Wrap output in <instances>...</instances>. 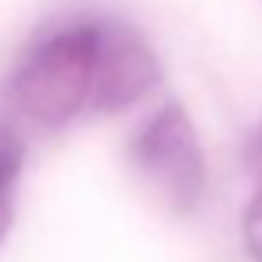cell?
Returning <instances> with one entry per match:
<instances>
[{
  "mask_svg": "<svg viewBox=\"0 0 262 262\" xmlns=\"http://www.w3.org/2000/svg\"><path fill=\"white\" fill-rule=\"evenodd\" d=\"M129 158L140 169V176L176 208L190 212L208 183L205 151L198 140V129L180 101L162 104L129 140Z\"/></svg>",
  "mask_w": 262,
  "mask_h": 262,
  "instance_id": "2",
  "label": "cell"
},
{
  "mask_svg": "<svg viewBox=\"0 0 262 262\" xmlns=\"http://www.w3.org/2000/svg\"><path fill=\"white\" fill-rule=\"evenodd\" d=\"M241 237H244V251L251 262H262V190L251 194V201L244 205L241 215Z\"/></svg>",
  "mask_w": 262,
  "mask_h": 262,
  "instance_id": "5",
  "label": "cell"
},
{
  "mask_svg": "<svg viewBox=\"0 0 262 262\" xmlns=\"http://www.w3.org/2000/svg\"><path fill=\"white\" fill-rule=\"evenodd\" d=\"M22 165H26V144H22V137L8 122H0V241L8 237V230L15 223Z\"/></svg>",
  "mask_w": 262,
  "mask_h": 262,
  "instance_id": "4",
  "label": "cell"
},
{
  "mask_svg": "<svg viewBox=\"0 0 262 262\" xmlns=\"http://www.w3.org/2000/svg\"><path fill=\"white\" fill-rule=\"evenodd\" d=\"M158 58L151 43L126 26L97 22V51H94V94L90 104L104 115L126 112L140 97L158 86Z\"/></svg>",
  "mask_w": 262,
  "mask_h": 262,
  "instance_id": "3",
  "label": "cell"
},
{
  "mask_svg": "<svg viewBox=\"0 0 262 262\" xmlns=\"http://www.w3.org/2000/svg\"><path fill=\"white\" fill-rule=\"evenodd\" d=\"M244 165H248V172H251V180H255V190H262V129L248 140V147H244Z\"/></svg>",
  "mask_w": 262,
  "mask_h": 262,
  "instance_id": "6",
  "label": "cell"
},
{
  "mask_svg": "<svg viewBox=\"0 0 262 262\" xmlns=\"http://www.w3.org/2000/svg\"><path fill=\"white\" fill-rule=\"evenodd\" d=\"M94 51L97 22H79L51 33L18 61L8 83L11 104L47 129L72 122L94 94Z\"/></svg>",
  "mask_w": 262,
  "mask_h": 262,
  "instance_id": "1",
  "label": "cell"
}]
</instances>
